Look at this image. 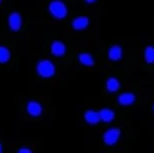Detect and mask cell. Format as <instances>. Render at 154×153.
I'll return each instance as SVG.
<instances>
[{
    "instance_id": "6",
    "label": "cell",
    "mask_w": 154,
    "mask_h": 153,
    "mask_svg": "<svg viewBox=\"0 0 154 153\" xmlns=\"http://www.w3.org/2000/svg\"><path fill=\"white\" fill-rule=\"evenodd\" d=\"M27 112L33 117L39 116L42 112V105H40L38 102H36V101H30V102L27 104Z\"/></svg>"
},
{
    "instance_id": "11",
    "label": "cell",
    "mask_w": 154,
    "mask_h": 153,
    "mask_svg": "<svg viewBox=\"0 0 154 153\" xmlns=\"http://www.w3.org/2000/svg\"><path fill=\"white\" fill-rule=\"evenodd\" d=\"M109 57L112 60H119L122 57V48L119 45H113L109 50Z\"/></svg>"
},
{
    "instance_id": "16",
    "label": "cell",
    "mask_w": 154,
    "mask_h": 153,
    "mask_svg": "<svg viewBox=\"0 0 154 153\" xmlns=\"http://www.w3.org/2000/svg\"><path fill=\"white\" fill-rule=\"evenodd\" d=\"M18 153H32V151H31L30 149H28V148H25V147H23V148L19 149Z\"/></svg>"
},
{
    "instance_id": "4",
    "label": "cell",
    "mask_w": 154,
    "mask_h": 153,
    "mask_svg": "<svg viewBox=\"0 0 154 153\" xmlns=\"http://www.w3.org/2000/svg\"><path fill=\"white\" fill-rule=\"evenodd\" d=\"M8 24H9V27L11 28V30L13 31H17L21 28V24H22V19L21 16H20L19 13L17 12H12L8 17Z\"/></svg>"
},
{
    "instance_id": "8",
    "label": "cell",
    "mask_w": 154,
    "mask_h": 153,
    "mask_svg": "<svg viewBox=\"0 0 154 153\" xmlns=\"http://www.w3.org/2000/svg\"><path fill=\"white\" fill-rule=\"evenodd\" d=\"M118 102L123 106L132 105L135 102V96L132 93H124L118 97Z\"/></svg>"
},
{
    "instance_id": "13",
    "label": "cell",
    "mask_w": 154,
    "mask_h": 153,
    "mask_svg": "<svg viewBox=\"0 0 154 153\" xmlns=\"http://www.w3.org/2000/svg\"><path fill=\"white\" fill-rule=\"evenodd\" d=\"M79 60L82 65L88 66V67H91V66L94 65V59H93V57L90 54H87V53L81 54L79 57Z\"/></svg>"
},
{
    "instance_id": "17",
    "label": "cell",
    "mask_w": 154,
    "mask_h": 153,
    "mask_svg": "<svg viewBox=\"0 0 154 153\" xmlns=\"http://www.w3.org/2000/svg\"><path fill=\"white\" fill-rule=\"evenodd\" d=\"M87 2H88V3H93V2H95L96 0H86Z\"/></svg>"
},
{
    "instance_id": "1",
    "label": "cell",
    "mask_w": 154,
    "mask_h": 153,
    "mask_svg": "<svg viewBox=\"0 0 154 153\" xmlns=\"http://www.w3.org/2000/svg\"><path fill=\"white\" fill-rule=\"evenodd\" d=\"M36 71L40 77L42 78H51L56 73L54 65L48 60H42L37 63Z\"/></svg>"
},
{
    "instance_id": "7",
    "label": "cell",
    "mask_w": 154,
    "mask_h": 153,
    "mask_svg": "<svg viewBox=\"0 0 154 153\" xmlns=\"http://www.w3.org/2000/svg\"><path fill=\"white\" fill-rule=\"evenodd\" d=\"M51 53H53L54 56L62 57L66 54V45L63 44L62 41L56 40V41H54L51 43Z\"/></svg>"
},
{
    "instance_id": "14",
    "label": "cell",
    "mask_w": 154,
    "mask_h": 153,
    "mask_svg": "<svg viewBox=\"0 0 154 153\" xmlns=\"http://www.w3.org/2000/svg\"><path fill=\"white\" fill-rule=\"evenodd\" d=\"M10 59V51L7 47H0V63H7Z\"/></svg>"
},
{
    "instance_id": "18",
    "label": "cell",
    "mask_w": 154,
    "mask_h": 153,
    "mask_svg": "<svg viewBox=\"0 0 154 153\" xmlns=\"http://www.w3.org/2000/svg\"><path fill=\"white\" fill-rule=\"evenodd\" d=\"M0 153H2V146H1V144H0Z\"/></svg>"
},
{
    "instance_id": "9",
    "label": "cell",
    "mask_w": 154,
    "mask_h": 153,
    "mask_svg": "<svg viewBox=\"0 0 154 153\" xmlns=\"http://www.w3.org/2000/svg\"><path fill=\"white\" fill-rule=\"evenodd\" d=\"M99 116H100V120L104 121V122H106V123H109V122H111V121H113V119H114V117H115V114H114V112L112 110H110V109L104 108V109H102L101 111H99Z\"/></svg>"
},
{
    "instance_id": "10",
    "label": "cell",
    "mask_w": 154,
    "mask_h": 153,
    "mask_svg": "<svg viewBox=\"0 0 154 153\" xmlns=\"http://www.w3.org/2000/svg\"><path fill=\"white\" fill-rule=\"evenodd\" d=\"M85 119L90 124H97L100 122V116H99V112H96L94 110H89L86 112Z\"/></svg>"
},
{
    "instance_id": "3",
    "label": "cell",
    "mask_w": 154,
    "mask_h": 153,
    "mask_svg": "<svg viewBox=\"0 0 154 153\" xmlns=\"http://www.w3.org/2000/svg\"><path fill=\"white\" fill-rule=\"evenodd\" d=\"M120 137V130L116 128H111L107 130L104 134V141L108 145H114L117 143V141Z\"/></svg>"
},
{
    "instance_id": "12",
    "label": "cell",
    "mask_w": 154,
    "mask_h": 153,
    "mask_svg": "<svg viewBox=\"0 0 154 153\" xmlns=\"http://www.w3.org/2000/svg\"><path fill=\"white\" fill-rule=\"evenodd\" d=\"M106 88L111 93L117 92L119 90V88H120V83H119V81L116 78H110L106 82Z\"/></svg>"
},
{
    "instance_id": "19",
    "label": "cell",
    "mask_w": 154,
    "mask_h": 153,
    "mask_svg": "<svg viewBox=\"0 0 154 153\" xmlns=\"http://www.w3.org/2000/svg\"><path fill=\"white\" fill-rule=\"evenodd\" d=\"M153 110H154V106H153Z\"/></svg>"
},
{
    "instance_id": "2",
    "label": "cell",
    "mask_w": 154,
    "mask_h": 153,
    "mask_svg": "<svg viewBox=\"0 0 154 153\" xmlns=\"http://www.w3.org/2000/svg\"><path fill=\"white\" fill-rule=\"evenodd\" d=\"M49 12L57 19L65 18L68 14V8L65 5V3L60 0H54V1L49 3Z\"/></svg>"
},
{
    "instance_id": "20",
    "label": "cell",
    "mask_w": 154,
    "mask_h": 153,
    "mask_svg": "<svg viewBox=\"0 0 154 153\" xmlns=\"http://www.w3.org/2000/svg\"><path fill=\"white\" fill-rule=\"evenodd\" d=\"M0 2H1V0H0Z\"/></svg>"
},
{
    "instance_id": "5",
    "label": "cell",
    "mask_w": 154,
    "mask_h": 153,
    "mask_svg": "<svg viewBox=\"0 0 154 153\" xmlns=\"http://www.w3.org/2000/svg\"><path fill=\"white\" fill-rule=\"evenodd\" d=\"M89 25V18L86 16H80L72 20V27L75 30H83L86 29Z\"/></svg>"
},
{
    "instance_id": "15",
    "label": "cell",
    "mask_w": 154,
    "mask_h": 153,
    "mask_svg": "<svg viewBox=\"0 0 154 153\" xmlns=\"http://www.w3.org/2000/svg\"><path fill=\"white\" fill-rule=\"evenodd\" d=\"M145 60L148 63H154V47H147L145 50Z\"/></svg>"
}]
</instances>
